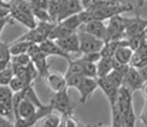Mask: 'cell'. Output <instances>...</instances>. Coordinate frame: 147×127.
Listing matches in <instances>:
<instances>
[{
  "label": "cell",
  "instance_id": "74e56055",
  "mask_svg": "<svg viewBox=\"0 0 147 127\" xmlns=\"http://www.w3.org/2000/svg\"><path fill=\"white\" fill-rule=\"evenodd\" d=\"M80 123L73 117V116H62V122L60 126H79Z\"/></svg>",
  "mask_w": 147,
  "mask_h": 127
},
{
  "label": "cell",
  "instance_id": "52a82bcc",
  "mask_svg": "<svg viewBox=\"0 0 147 127\" xmlns=\"http://www.w3.org/2000/svg\"><path fill=\"white\" fill-rule=\"evenodd\" d=\"M13 92L9 86H0V115L9 119L13 116Z\"/></svg>",
  "mask_w": 147,
  "mask_h": 127
},
{
  "label": "cell",
  "instance_id": "4fadbf2b",
  "mask_svg": "<svg viewBox=\"0 0 147 127\" xmlns=\"http://www.w3.org/2000/svg\"><path fill=\"white\" fill-rule=\"evenodd\" d=\"M97 82H98V86L105 94L109 103V105H113L116 104L119 88L115 86L113 83H112L106 78V76L97 78Z\"/></svg>",
  "mask_w": 147,
  "mask_h": 127
},
{
  "label": "cell",
  "instance_id": "8992f818",
  "mask_svg": "<svg viewBox=\"0 0 147 127\" xmlns=\"http://www.w3.org/2000/svg\"><path fill=\"white\" fill-rule=\"evenodd\" d=\"M28 54L31 58V60L36 70L39 72V77L46 76L49 71V64L47 58L48 55L41 50L39 44L32 43L28 50Z\"/></svg>",
  "mask_w": 147,
  "mask_h": 127
},
{
  "label": "cell",
  "instance_id": "681fc988",
  "mask_svg": "<svg viewBox=\"0 0 147 127\" xmlns=\"http://www.w3.org/2000/svg\"><path fill=\"white\" fill-rule=\"evenodd\" d=\"M27 1H29V3H31V2H32V0H27Z\"/></svg>",
  "mask_w": 147,
  "mask_h": 127
},
{
  "label": "cell",
  "instance_id": "e0dca14e",
  "mask_svg": "<svg viewBox=\"0 0 147 127\" xmlns=\"http://www.w3.org/2000/svg\"><path fill=\"white\" fill-rule=\"evenodd\" d=\"M56 43L65 51V53L71 55L72 53H80V39L78 36L77 32L66 36L65 38L57 39Z\"/></svg>",
  "mask_w": 147,
  "mask_h": 127
},
{
  "label": "cell",
  "instance_id": "7dc6e473",
  "mask_svg": "<svg viewBox=\"0 0 147 127\" xmlns=\"http://www.w3.org/2000/svg\"><path fill=\"white\" fill-rule=\"evenodd\" d=\"M102 1L107 2V3H124V0H102Z\"/></svg>",
  "mask_w": 147,
  "mask_h": 127
},
{
  "label": "cell",
  "instance_id": "2e32d148",
  "mask_svg": "<svg viewBox=\"0 0 147 127\" xmlns=\"http://www.w3.org/2000/svg\"><path fill=\"white\" fill-rule=\"evenodd\" d=\"M45 80L49 89L54 93H58L68 88L65 75H62L59 72H49L45 76Z\"/></svg>",
  "mask_w": 147,
  "mask_h": 127
},
{
  "label": "cell",
  "instance_id": "f546056e",
  "mask_svg": "<svg viewBox=\"0 0 147 127\" xmlns=\"http://www.w3.org/2000/svg\"><path fill=\"white\" fill-rule=\"evenodd\" d=\"M80 62L82 64V73L83 76L89 77V78H97L96 63L81 62V61H80Z\"/></svg>",
  "mask_w": 147,
  "mask_h": 127
},
{
  "label": "cell",
  "instance_id": "ac0fdd59",
  "mask_svg": "<svg viewBox=\"0 0 147 127\" xmlns=\"http://www.w3.org/2000/svg\"><path fill=\"white\" fill-rule=\"evenodd\" d=\"M60 4V3H59ZM83 10L80 0H67L65 3L60 4V12L59 16L58 22L73 15L78 14ZM57 22V23H58Z\"/></svg>",
  "mask_w": 147,
  "mask_h": 127
},
{
  "label": "cell",
  "instance_id": "d590c367",
  "mask_svg": "<svg viewBox=\"0 0 147 127\" xmlns=\"http://www.w3.org/2000/svg\"><path fill=\"white\" fill-rule=\"evenodd\" d=\"M136 121V116L135 110H134V107H132L124 116L123 126H134Z\"/></svg>",
  "mask_w": 147,
  "mask_h": 127
},
{
  "label": "cell",
  "instance_id": "f35d334b",
  "mask_svg": "<svg viewBox=\"0 0 147 127\" xmlns=\"http://www.w3.org/2000/svg\"><path fill=\"white\" fill-rule=\"evenodd\" d=\"M139 120H140V122L142 123V126H147V100L145 99L144 104L142 106V110L139 116Z\"/></svg>",
  "mask_w": 147,
  "mask_h": 127
},
{
  "label": "cell",
  "instance_id": "83f0119b",
  "mask_svg": "<svg viewBox=\"0 0 147 127\" xmlns=\"http://www.w3.org/2000/svg\"><path fill=\"white\" fill-rule=\"evenodd\" d=\"M62 122V117L53 112L41 120V126L44 127H57L60 126Z\"/></svg>",
  "mask_w": 147,
  "mask_h": 127
},
{
  "label": "cell",
  "instance_id": "c3c4849f",
  "mask_svg": "<svg viewBox=\"0 0 147 127\" xmlns=\"http://www.w3.org/2000/svg\"><path fill=\"white\" fill-rule=\"evenodd\" d=\"M1 2H9L11 0H0Z\"/></svg>",
  "mask_w": 147,
  "mask_h": 127
},
{
  "label": "cell",
  "instance_id": "603a6c76",
  "mask_svg": "<svg viewBox=\"0 0 147 127\" xmlns=\"http://www.w3.org/2000/svg\"><path fill=\"white\" fill-rule=\"evenodd\" d=\"M74 32H76L69 29L68 27L65 26L64 25H63L60 22H58L55 25V26L53 27V29H52V31L49 36V39H53V40H57V39L65 38L66 36H69Z\"/></svg>",
  "mask_w": 147,
  "mask_h": 127
},
{
  "label": "cell",
  "instance_id": "ba28073f",
  "mask_svg": "<svg viewBox=\"0 0 147 127\" xmlns=\"http://www.w3.org/2000/svg\"><path fill=\"white\" fill-rule=\"evenodd\" d=\"M144 83V80L142 79L137 69L129 66L124 77L123 86L134 93L138 90H141Z\"/></svg>",
  "mask_w": 147,
  "mask_h": 127
},
{
  "label": "cell",
  "instance_id": "bcb514c9",
  "mask_svg": "<svg viewBox=\"0 0 147 127\" xmlns=\"http://www.w3.org/2000/svg\"><path fill=\"white\" fill-rule=\"evenodd\" d=\"M146 0H137V10H139L144 5V3Z\"/></svg>",
  "mask_w": 147,
  "mask_h": 127
},
{
  "label": "cell",
  "instance_id": "5b68a950",
  "mask_svg": "<svg viewBox=\"0 0 147 127\" xmlns=\"http://www.w3.org/2000/svg\"><path fill=\"white\" fill-rule=\"evenodd\" d=\"M80 39V53H99L103 47L105 42L93 35L80 29L77 31Z\"/></svg>",
  "mask_w": 147,
  "mask_h": 127
},
{
  "label": "cell",
  "instance_id": "7bdbcfd3",
  "mask_svg": "<svg viewBox=\"0 0 147 127\" xmlns=\"http://www.w3.org/2000/svg\"><path fill=\"white\" fill-rule=\"evenodd\" d=\"M142 79L144 80V82H147V65L140 69H137Z\"/></svg>",
  "mask_w": 147,
  "mask_h": 127
},
{
  "label": "cell",
  "instance_id": "f6af8a7d",
  "mask_svg": "<svg viewBox=\"0 0 147 127\" xmlns=\"http://www.w3.org/2000/svg\"><path fill=\"white\" fill-rule=\"evenodd\" d=\"M141 91H142V95L144 96L145 99L147 100V82H145V83L143 85V86H142V89H141Z\"/></svg>",
  "mask_w": 147,
  "mask_h": 127
},
{
  "label": "cell",
  "instance_id": "5bb4252c",
  "mask_svg": "<svg viewBox=\"0 0 147 127\" xmlns=\"http://www.w3.org/2000/svg\"><path fill=\"white\" fill-rule=\"evenodd\" d=\"M133 92L124 86H122L119 89L116 105L121 113H123V117L128 113V111L133 107Z\"/></svg>",
  "mask_w": 147,
  "mask_h": 127
},
{
  "label": "cell",
  "instance_id": "4dcf8cb0",
  "mask_svg": "<svg viewBox=\"0 0 147 127\" xmlns=\"http://www.w3.org/2000/svg\"><path fill=\"white\" fill-rule=\"evenodd\" d=\"M48 12L52 21L54 23L58 22L59 16L60 12V4L57 0H49L48 6Z\"/></svg>",
  "mask_w": 147,
  "mask_h": 127
},
{
  "label": "cell",
  "instance_id": "7a4b0ae2",
  "mask_svg": "<svg viewBox=\"0 0 147 127\" xmlns=\"http://www.w3.org/2000/svg\"><path fill=\"white\" fill-rule=\"evenodd\" d=\"M53 110L62 114V116H73L76 103L71 99L68 93V88L58 93H55L49 103Z\"/></svg>",
  "mask_w": 147,
  "mask_h": 127
},
{
  "label": "cell",
  "instance_id": "7402d4cb",
  "mask_svg": "<svg viewBox=\"0 0 147 127\" xmlns=\"http://www.w3.org/2000/svg\"><path fill=\"white\" fill-rule=\"evenodd\" d=\"M97 78L106 76L114 69L113 57H103L97 62Z\"/></svg>",
  "mask_w": 147,
  "mask_h": 127
},
{
  "label": "cell",
  "instance_id": "484cf974",
  "mask_svg": "<svg viewBox=\"0 0 147 127\" xmlns=\"http://www.w3.org/2000/svg\"><path fill=\"white\" fill-rule=\"evenodd\" d=\"M59 22L75 32H77L80 29V27L82 26V22L79 16V13L67 17Z\"/></svg>",
  "mask_w": 147,
  "mask_h": 127
},
{
  "label": "cell",
  "instance_id": "3957f363",
  "mask_svg": "<svg viewBox=\"0 0 147 127\" xmlns=\"http://www.w3.org/2000/svg\"><path fill=\"white\" fill-rule=\"evenodd\" d=\"M55 25L56 23L53 22L39 21L36 26L29 29V32L20 36L18 39L29 41L32 43H41L42 42L49 39V36Z\"/></svg>",
  "mask_w": 147,
  "mask_h": 127
},
{
  "label": "cell",
  "instance_id": "6da1fadb",
  "mask_svg": "<svg viewBox=\"0 0 147 127\" xmlns=\"http://www.w3.org/2000/svg\"><path fill=\"white\" fill-rule=\"evenodd\" d=\"M133 9V6L131 3H107L99 0L96 5L89 11L91 12L93 19L104 21L118 15L130 12Z\"/></svg>",
  "mask_w": 147,
  "mask_h": 127
},
{
  "label": "cell",
  "instance_id": "836d02e7",
  "mask_svg": "<svg viewBox=\"0 0 147 127\" xmlns=\"http://www.w3.org/2000/svg\"><path fill=\"white\" fill-rule=\"evenodd\" d=\"M28 86H29V85L26 82L23 80L22 78L16 76H14V77L12 78L11 82L9 84V86L10 89H12L13 93L21 91Z\"/></svg>",
  "mask_w": 147,
  "mask_h": 127
},
{
  "label": "cell",
  "instance_id": "ab89813d",
  "mask_svg": "<svg viewBox=\"0 0 147 127\" xmlns=\"http://www.w3.org/2000/svg\"><path fill=\"white\" fill-rule=\"evenodd\" d=\"M99 0H81V4L85 10H91L96 5Z\"/></svg>",
  "mask_w": 147,
  "mask_h": 127
},
{
  "label": "cell",
  "instance_id": "cb8c5ba5",
  "mask_svg": "<svg viewBox=\"0 0 147 127\" xmlns=\"http://www.w3.org/2000/svg\"><path fill=\"white\" fill-rule=\"evenodd\" d=\"M147 65V51L139 49L133 52L129 66L140 69Z\"/></svg>",
  "mask_w": 147,
  "mask_h": 127
},
{
  "label": "cell",
  "instance_id": "30bf717a",
  "mask_svg": "<svg viewBox=\"0 0 147 127\" xmlns=\"http://www.w3.org/2000/svg\"><path fill=\"white\" fill-rule=\"evenodd\" d=\"M99 88L97 78H89L85 76L76 88L80 94V103L84 104L87 102L88 99L94 93V92Z\"/></svg>",
  "mask_w": 147,
  "mask_h": 127
},
{
  "label": "cell",
  "instance_id": "f1b7e54d",
  "mask_svg": "<svg viewBox=\"0 0 147 127\" xmlns=\"http://www.w3.org/2000/svg\"><path fill=\"white\" fill-rule=\"evenodd\" d=\"M112 114V126L120 127L123 126V122H124V117L123 113H121L119 109L116 104L110 105Z\"/></svg>",
  "mask_w": 147,
  "mask_h": 127
},
{
  "label": "cell",
  "instance_id": "9a60e30c",
  "mask_svg": "<svg viewBox=\"0 0 147 127\" xmlns=\"http://www.w3.org/2000/svg\"><path fill=\"white\" fill-rule=\"evenodd\" d=\"M80 29L103 40L105 43L107 40V26L102 20L93 19L86 24L82 25Z\"/></svg>",
  "mask_w": 147,
  "mask_h": 127
},
{
  "label": "cell",
  "instance_id": "8fae6325",
  "mask_svg": "<svg viewBox=\"0 0 147 127\" xmlns=\"http://www.w3.org/2000/svg\"><path fill=\"white\" fill-rule=\"evenodd\" d=\"M146 31L147 19H142L140 16V12H137L136 16L129 19V23L125 29V38H129L131 36L143 33Z\"/></svg>",
  "mask_w": 147,
  "mask_h": 127
},
{
  "label": "cell",
  "instance_id": "b9f144b4",
  "mask_svg": "<svg viewBox=\"0 0 147 127\" xmlns=\"http://www.w3.org/2000/svg\"><path fill=\"white\" fill-rule=\"evenodd\" d=\"M14 122H12L9 119L0 115V126H13Z\"/></svg>",
  "mask_w": 147,
  "mask_h": 127
},
{
  "label": "cell",
  "instance_id": "ee69618b",
  "mask_svg": "<svg viewBox=\"0 0 147 127\" xmlns=\"http://www.w3.org/2000/svg\"><path fill=\"white\" fill-rule=\"evenodd\" d=\"M10 60H0V72L7 67L9 64Z\"/></svg>",
  "mask_w": 147,
  "mask_h": 127
},
{
  "label": "cell",
  "instance_id": "8d00e7d4",
  "mask_svg": "<svg viewBox=\"0 0 147 127\" xmlns=\"http://www.w3.org/2000/svg\"><path fill=\"white\" fill-rule=\"evenodd\" d=\"M9 46L7 43L0 41V60H10L11 53H10Z\"/></svg>",
  "mask_w": 147,
  "mask_h": 127
},
{
  "label": "cell",
  "instance_id": "d4e9b609",
  "mask_svg": "<svg viewBox=\"0 0 147 127\" xmlns=\"http://www.w3.org/2000/svg\"><path fill=\"white\" fill-rule=\"evenodd\" d=\"M32 44V43L29 41L17 39L9 46L11 55L13 56V55H18L20 54H23V53H27Z\"/></svg>",
  "mask_w": 147,
  "mask_h": 127
},
{
  "label": "cell",
  "instance_id": "e575fe53",
  "mask_svg": "<svg viewBox=\"0 0 147 127\" xmlns=\"http://www.w3.org/2000/svg\"><path fill=\"white\" fill-rule=\"evenodd\" d=\"M102 55L100 52L99 53H82V55L80 58H77L81 62H93L97 63V62L101 59Z\"/></svg>",
  "mask_w": 147,
  "mask_h": 127
},
{
  "label": "cell",
  "instance_id": "ffe728a7",
  "mask_svg": "<svg viewBox=\"0 0 147 127\" xmlns=\"http://www.w3.org/2000/svg\"><path fill=\"white\" fill-rule=\"evenodd\" d=\"M134 51L128 46H119L114 53L113 58L121 65H129Z\"/></svg>",
  "mask_w": 147,
  "mask_h": 127
},
{
  "label": "cell",
  "instance_id": "4316f807",
  "mask_svg": "<svg viewBox=\"0 0 147 127\" xmlns=\"http://www.w3.org/2000/svg\"><path fill=\"white\" fill-rule=\"evenodd\" d=\"M82 74V64L77 59H72L68 61V67L65 73V77L67 78L73 75Z\"/></svg>",
  "mask_w": 147,
  "mask_h": 127
},
{
  "label": "cell",
  "instance_id": "7c38bea8",
  "mask_svg": "<svg viewBox=\"0 0 147 127\" xmlns=\"http://www.w3.org/2000/svg\"><path fill=\"white\" fill-rule=\"evenodd\" d=\"M39 46L41 49V50L48 56H51V55L59 56V57L65 59L67 61L72 59L71 55L65 53V51L56 43V41L53 40V39H47L43 42H42L41 43H39Z\"/></svg>",
  "mask_w": 147,
  "mask_h": 127
},
{
  "label": "cell",
  "instance_id": "d6a6232c",
  "mask_svg": "<svg viewBox=\"0 0 147 127\" xmlns=\"http://www.w3.org/2000/svg\"><path fill=\"white\" fill-rule=\"evenodd\" d=\"M24 98L34 103L37 107H40L44 105L37 96L35 89L32 87V85H29L24 89Z\"/></svg>",
  "mask_w": 147,
  "mask_h": 127
},
{
  "label": "cell",
  "instance_id": "277c9868",
  "mask_svg": "<svg viewBox=\"0 0 147 127\" xmlns=\"http://www.w3.org/2000/svg\"><path fill=\"white\" fill-rule=\"evenodd\" d=\"M129 18L118 15L109 19L107 25V40H119L125 38V32Z\"/></svg>",
  "mask_w": 147,
  "mask_h": 127
},
{
  "label": "cell",
  "instance_id": "1f68e13d",
  "mask_svg": "<svg viewBox=\"0 0 147 127\" xmlns=\"http://www.w3.org/2000/svg\"><path fill=\"white\" fill-rule=\"evenodd\" d=\"M14 76V71L10 62L7 67L0 72V86H9Z\"/></svg>",
  "mask_w": 147,
  "mask_h": 127
},
{
  "label": "cell",
  "instance_id": "44dd1931",
  "mask_svg": "<svg viewBox=\"0 0 147 127\" xmlns=\"http://www.w3.org/2000/svg\"><path fill=\"white\" fill-rule=\"evenodd\" d=\"M129 66V65L122 66L120 67L115 68L106 76V78L111 82L112 83H113L115 86L119 88L123 86L124 77H125Z\"/></svg>",
  "mask_w": 147,
  "mask_h": 127
},
{
  "label": "cell",
  "instance_id": "9c48e42d",
  "mask_svg": "<svg viewBox=\"0 0 147 127\" xmlns=\"http://www.w3.org/2000/svg\"><path fill=\"white\" fill-rule=\"evenodd\" d=\"M53 111V109L50 104L43 105L38 107L33 115L26 120H18L15 121V126H32L39 122L41 121L45 116L49 115Z\"/></svg>",
  "mask_w": 147,
  "mask_h": 127
},
{
  "label": "cell",
  "instance_id": "60d3db41",
  "mask_svg": "<svg viewBox=\"0 0 147 127\" xmlns=\"http://www.w3.org/2000/svg\"><path fill=\"white\" fill-rule=\"evenodd\" d=\"M12 19H13L11 17L10 14L7 16H0V36L4 28L6 26V25L10 23Z\"/></svg>",
  "mask_w": 147,
  "mask_h": 127
},
{
  "label": "cell",
  "instance_id": "d6986e66",
  "mask_svg": "<svg viewBox=\"0 0 147 127\" xmlns=\"http://www.w3.org/2000/svg\"><path fill=\"white\" fill-rule=\"evenodd\" d=\"M23 91H24V89H23ZM37 108L38 107L34 103L24 98V96H23V98L20 101V104L17 107L16 111L14 113V122L15 121L20 120V119H22V120L28 119L32 115H33Z\"/></svg>",
  "mask_w": 147,
  "mask_h": 127
}]
</instances>
